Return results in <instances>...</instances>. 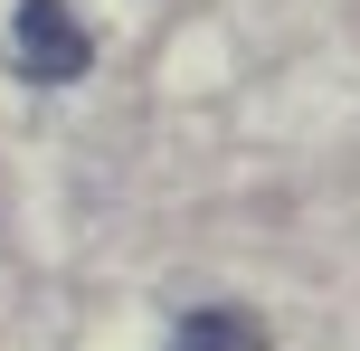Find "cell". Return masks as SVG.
<instances>
[{"instance_id": "cell-1", "label": "cell", "mask_w": 360, "mask_h": 351, "mask_svg": "<svg viewBox=\"0 0 360 351\" xmlns=\"http://www.w3.org/2000/svg\"><path fill=\"white\" fill-rule=\"evenodd\" d=\"M95 67V29L67 0H10V76L29 86H76Z\"/></svg>"}, {"instance_id": "cell-2", "label": "cell", "mask_w": 360, "mask_h": 351, "mask_svg": "<svg viewBox=\"0 0 360 351\" xmlns=\"http://www.w3.org/2000/svg\"><path fill=\"white\" fill-rule=\"evenodd\" d=\"M171 351H275V333L247 304H190V314L171 323Z\"/></svg>"}]
</instances>
